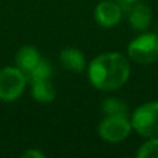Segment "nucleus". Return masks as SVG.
<instances>
[{
	"label": "nucleus",
	"mask_w": 158,
	"mask_h": 158,
	"mask_svg": "<svg viewBox=\"0 0 158 158\" xmlns=\"http://www.w3.org/2000/svg\"><path fill=\"white\" fill-rule=\"evenodd\" d=\"M131 75L128 60L119 53H104L90 63L89 79L100 90L119 89Z\"/></svg>",
	"instance_id": "1"
},
{
	"label": "nucleus",
	"mask_w": 158,
	"mask_h": 158,
	"mask_svg": "<svg viewBox=\"0 0 158 158\" xmlns=\"http://www.w3.org/2000/svg\"><path fill=\"white\" fill-rule=\"evenodd\" d=\"M132 128L143 137H158V101L146 103L132 115Z\"/></svg>",
	"instance_id": "2"
},
{
	"label": "nucleus",
	"mask_w": 158,
	"mask_h": 158,
	"mask_svg": "<svg viewBox=\"0 0 158 158\" xmlns=\"http://www.w3.org/2000/svg\"><path fill=\"white\" fill-rule=\"evenodd\" d=\"M129 57L139 64H151L158 60V35L143 33L131 42Z\"/></svg>",
	"instance_id": "3"
},
{
	"label": "nucleus",
	"mask_w": 158,
	"mask_h": 158,
	"mask_svg": "<svg viewBox=\"0 0 158 158\" xmlns=\"http://www.w3.org/2000/svg\"><path fill=\"white\" fill-rule=\"evenodd\" d=\"M27 77L18 68L6 67L0 71V100L13 101L22 94Z\"/></svg>",
	"instance_id": "4"
},
{
	"label": "nucleus",
	"mask_w": 158,
	"mask_h": 158,
	"mask_svg": "<svg viewBox=\"0 0 158 158\" xmlns=\"http://www.w3.org/2000/svg\"><path fill=\"white\" fill-rule=\"evenodd\" d=\"M132 131V122L128 117L111 115L106 117L98 125V135L101 139L110 143H118L125 140Z\"/></svg>",
	"instance_id": "5"
},
{
	"label": "nucleus",
	"mask_w": 158,
	"mask_h": 158,
	"mask_svg": "<svg viewBox=\"0 0 158 158\" xmlns=\"http://www.w3.org/2000/svg\"><path fill=\"white\" fill-rule=\"evenodd\" d=\"M96 21L104 28L115 27L122 18V7L117 2L112 0H104L98 3L94 10Z\"/></svg>",
	"instance_id": "6"
},
{
	"label": "nucleus",
	"mask_w": 158,
	"mask_h": 158,
	"mask_svg": "<svg viewBox=\"0 0 158 158\" xmlns=\"http://www.w3.org/2000/svg\"><path fill=\"white\" fill-rule=\"evenodd\" d=\"M129 24L136 31H146L151 24L150 7L143 3L135 2L129 10Z\"/></svg>",
	"instance_id": "7"
},
{
	"label": "nucleus",
	"mask_w": 158,
	"mask_h": 158,
	"mask_svg": "<svg viewBox=\"0 0 158 158\" xmlns=\"http://www.w3.org/2000/svg\"><path fill=\"white\" fill-rule=\"evenodd\" d=\"M40 54L39 52L35 49L33 46H24L18 50L15 56V64H17V68L19 71L24 72V75L27 77L33 68L39 64L40 61Z\"/></svg>",
	"instance_id": "8"
},
{
	"label": "nucleus",
	"mask_w": 158,
	"mask_h": 158,
	"mask_svg": "<svg viewBox=\"0 0 158 158\" xmlns=\"http://www.w3.org/2000/svg\"><path fill=\"white\" fill-rule=\"evenodd\" d=\"M60 61L65 69H68L71 72H77V74L78 72H82L86 68L85 56L78 49H74V47L64 49L60 54Z\"/></svg>",
	"instance_id": "9"
},
{
	"label": "nucleus",
	"mask_w": 158,
	"mask_h": 158,
	"mask_svg": "<svg viewBox=\"0 0 158 158\" xmlns=\"http://www.w3.org/2000/svg\"><path fill=\"white\" fill-rule=\"evenodd\" d=\"M32 86V97L39 103H52L56 98V89L50 82V78L31 81Z\"/></svg>",
	"instance_id": "10"
},
{
	"label": "nucleus",
	"mask_w": 158,
	"mask_h": 158,
	"mask_svg": "<svg viewBox=\"0 0 158 158\" xmlns=\"http://www.w3.org/2000/svg\"><path fill=\"white\" fill-rule=\"evenodd\" d=\"M101 110H103L106 117H111V115H119V117H128L129 108L122 100L119 98H107L104 103L101 104Z\"/></svg>",
	"instance_id": "11"
},
{
	"label": "nucleus",
	"mask_w": 158,
	"mask_h": 158,
	"mask_svg": "<svg viewBox=\"0 0 158 158\" xmlns=\"http://www.w3.org/2000/svg\"><path fill=\"white\" fill-rule=\"evenodd\" d=\"M52 77V65L47 61L40 60L39 64L27 75L28 81H36V79H44V78H50Z\"/></svg>",
	"instance_id": "12"
},
{
	"label": "nucleus",
	"mask_w": 158,
	"mask_h": 158,
	"mask_svg": "<svg viewBox=\"0 0 158 158\" xmlns=\"http://www.w3.org/2000/svg\"><path fill=\"white\" fill-rule=\"evenodd\" d=\"M137 157L139 158H158V137H151L148 142H146L140 147Z\"/></svg>",
	"instance_id": "13"
},
{
	"label": "nucleus",
	"mask_w": 158,
	"mask_h": 158,
	"mask_svg": "<svg viewBox=\"0 0 158 158\" xmlns=\"http://www.w3.org/2000/svg\"><path fill=\"white\" fill-rule=\"evenodd\" d=\"M25 158H43V153H40V151L38 150H33V148H29L28 151H25L24 154H22Z\"/></svg>",
	"instance_id": "14"
},
{
	"label": "nucleus",
	"mask_w": 158,
	"mask_h": 158,
	"mask_svg": "<svg viewBox=\"0 0 158 158\" xmlns=\"http://www.w3.org/2000/svg\"><path fill=\"white\" fill-rule=\"evenodd\" d=\"M117 2L122 3V4H133V3L137 2V0H117Z\"/></svg>",
	"instance_id": "15"
}]
</instances>
